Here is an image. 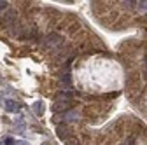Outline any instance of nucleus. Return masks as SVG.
<instances>
[{"mask_svg":"<svg viewBox=\"0 0 147 145\" xmlns=\"http://www.w3.org/2000/svg\"><path fill=\"white\" fill-rule=\"evenodd\" d=\"M16 16H18V12H16L14 9H9V11L2 16V25H4L5 28H11L12 25H16Z\"/></svg>","mask_w":147,"mask_h":145,"instance_id":"nucleus-1","label":"nucleus"},{"mask_svg":"<svg viewBox=\"0 0 147 145\" xmlns=\"http://www.w3.org/2000/svg\"><path fill=\"white\" fill-rule=\"evenodd\" d=\"M63 40H61V37L60 35H56V33H51V35H47V37L44 39V47H53V46H56V44H61Z\"/></svg>","mask_w":147,"mask_h":145,"instance_id":"nucleus-2","label":"nucleus"},{"mask_svg":"<svg viewBox=\"0 0 147 145\" xmlns=\"http://www.w3.org/2000/svg\"><path fill=\"white\" fill-rule=\"evenodd\" d=\"M72 107V101L70 100H58L56 103L53 105V110L54 112H63V110H68Z\"/></svg>","mask_w":147,"mask_h":145,"instance_id":"nucleus-3","label":"nucleus"},{"mask_svg":"<svg viewBox=\"0 0 147 145\" xmlns=\"http://www.w3.org/2000/svg\"><path fill=\"white\" fill-rule=\"evenodd\" d=\"M56 133H58V136H60L61 140H68V136H70V131L65 128V126H58Z\"/></svg>","mask_w":147,"mask_h":145,"instance_id":"nucleus-4","label":"nucleus"},{"mask_svg":"<svg viewBox=\"0 0 147 145\" xmlns=\"http://www.w3.org/2000/svg\"><path fill=\"white\" fill-rule=\"evenodd\" d=\"M5 108H7L9 112H16V110H18V103H16L14 100H7V101H5Z\"/></svg>","mask_w":147,"mask_h":145,"instance_id":"nucleus-5","label":"nucleus"},{"mask_svg":"<svg viewBox=\"0 0 147 145\" xmlns=\"http://www.w3.org/2000/svg\"><path fill=\"white\" fill-rule=\"evenodd\" d=\"M76 119H77V112H76V110L67 112V114H65V117H63V121H65V122H68V121H76Z\"/></svg>","mask_w":147,"mask_h":145,"instance_id":"nucleus-6","label":"nucleus"},{"mask_svg":"<svg viewBox=\"0 0 147 145\" xmlns=\"http://www.w3.org/2000/svg\"><path fill=\"white\" fill-rule=\"evenodd\" d=\"M33 110H35L37 114H42V110H44L42 101H35V103H33Z\"/></svg>","mask_w":147,"mask_h":145,"instance_id":"nucleus-7","label":"nucleus"},{"mask_svg":"<svg viewBox=\"0 0 147 145\" xmlns=\"http://www.w3.org/2000/svg\"><path fill=\"white\" fill-rule=\"evenodd\" d=\"M0 145H14V140L12 138H4L2 142H0Z\"/></svg>","mask_w":147,"mask_h":145,"instance_id":"nucleus-8","label":"nucleus"},{"mask_svg":"<svg viewBox=\"0 0 147 145\" xmlns=\"http://www.w3.org/2000/svg\"><path fill=\"white\" fill-rule=\"evenodd\" d=\"M138 11H147V2H138Z\"/></svg>","mask_w":147,"mask_h":145,"instance_id":"nucleus-9","label":"nucleus"},{"mask_svg":"<svg viewBox=\"0 0 147 145\" xmlns=\"http://www.w3.org/2000/svg\"><path fill=\"white\" fill-rule=\"evenodd\" d=\"M7 5H9V2H0V11H4V9H7Z\"/></svg>","mask_w":147,"mask_h":145,"instance_id":"nucleus-10","label":"nucleus"}]
</instances>
